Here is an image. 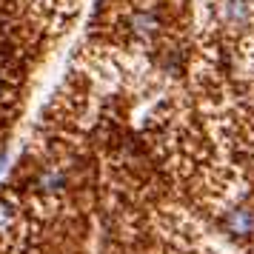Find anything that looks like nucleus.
Listing matches in <instances>:
<instances>
[{
    "label": "nucleus",
    "instance_id": "nucleus-3",
    "mask_svg": "<svg viewBox=\"0 0 254 254\" xmlns=\"http://www.w3.org/2000/svg\"><path fill=\"white\" fill-rule=\"evenodd\" d=\"M243 9H246V0H231L229 3V17L231 20H243V17H246Z\"/></svg>",
    "mask_w": 254,
    "mask_h": 254
},
{
    "label": "nucleus",
    "instance_id": "nucleus-2",
    "mask_svg": "<svg viewBox=\"0 0 254 254\" xmlns=\"http://www.w3.org/2000/svg\"><path fill=\"white\" fill-rule=\"evenodd\" d=\"M134 23H137V32H143V35H146V32H154V29H157V26H154V17H151V14H140L137 20H134Z\"/></svg>",
    "mask_w": 254,
    "mask_h": 254
},
{
    "label": "nucleus",
    "instance_id": "nucleus-1",
    "mask_svg": "<svg viewBox=\"0 0 254 254\" xmlns=\"http://www.w3.org/2000/svg\"><path fill=\"white\" fill-rule=\"evenodd\" d=\"M226 231H231L234 237H249L254 231V211H249V208H231L226 214Z\"/></svg>",
    "mask_w": 254,
    "mask_h": 254
},
{
    "label": "nucleus",
    "instance_id": "nucleus-4",
    "mask_svg": "<svg viewBox=\"0 0 254 254\" xmlns=\"http://www.w3.org/2000/svg\"><path fill=\"white\" fill-rule=\"evenodd\" d=\"M12 217V214H9V211H6V206H0V226H3V223H6V220Z\"/></svg>",
    "mask_w": 254,
    "mask_h": 254
}]
</instances>
